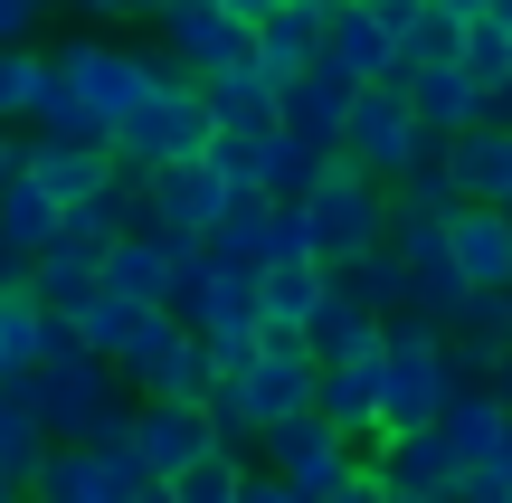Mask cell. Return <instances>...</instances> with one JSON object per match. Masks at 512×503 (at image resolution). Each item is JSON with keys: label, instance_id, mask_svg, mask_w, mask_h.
Masks as SVG:
<instances>
[{"label": "cell", "instance_id": "obj_46", "mask_svg": "<svg viewBox=\"0 0 512 503\" xmlns=\"http://www.w3.org/2000/svg\"><path fill=\"white\" fill-rule=\"evenodd\" d=\"M0 503H19V485H10V475H0Z\"/></svg>", "mask_w": 512, "mask_h": 503}, {"label": "cell", "instance_id": "obj_41", "mask_svg": "<svg viewBox=\"0 0 512 503\" xmlns=\"http://www.w3.org/2000/svg\"><path fill=\"white\" fill-rule=\"evenodd\" d=\"M95 19H114V29H124V19H152V0H95Z\"/></svg>", "mask_w": 512, "mask_h": 503}, {"label": "cell", "instance_id": "obj_48", "mask_svg": "<svg viewBox=\"0 0 512 503\" xmlns=\"http://www.w3.org/2000/svg\"><path fill=\"white\" fill-rule=\"evenodd\" d=\"M494 209H503V219H512V190H503V200H494Z\"/></svg>", "mask_w": 512, "mask_h": 503}, {"label": "cell", "instance_id": "obj_31", "mask_svg": "<svg viewBox=\"0 0 512 503\" xmlns=\"http://www.w3.org/2000/svg\"><path fill=\"white\" fill-rule=\"evenodd\" d=\"M238 466H247V456H228V447H200L181 475H162V494H171V503H228V494H238Z\"/></svg>", "mask_w": 512, "mask_h": 503}, {"label": "cell", "instance_id": "obj_18", "mask_svg": "<svg viewBox=\"0 0 512 503\" xmlns=\"http://www.w3.org/2000/svg\"><path fill=\"white\" fill-rule=\"evenodd\" d=\"M190 86H200L209 124H228V133H266V124H275V76L256 67V57H228V67L190 76Z\"/></svg>", "mask_w": 512, "mask_h": 503}, {"label": "cell", "instance_id": "obj_4", "mask_svg": "<svg viewBox=\"0 0 512 503\" xmlns=\"http://www.w3.org/2000/svg\"><path fill=\"white\" fill-rule=\"evenodd\" d=\"M48 67H57V86H67L105 133H114V114H124L152 76H181L162 48H133V38H67V48H48Z\"/></svg>", "mask_w": 512, "mask_h": 503}, {"label": "cell", "instance_id": "obj_33", "mask_svg": "<svg viewBox=\"0 0 512 503\" xmlns=\"http://www.w3.org/2000/svg\"><path fill=\"white\" fill-rule=\"evenodd\" d=\"M275 133V124H266ZM266 133H228V124H209V143H200V162H209V181L219 190H256V143Z\"/></svg>", "mask_w": 512, "mask_h": 503}, {"label": "cell", "instance_id": "obj_44", "mask_svg": "<svg viewBox=\"0 0 512 503\" xmlns=\"http://www.w3.org/2000/svg\"><path fill=\"white\" fill-rule=\"evenodd\" d=\"M10 133H19V124H0V181H10V162H19V143H10Z\"/></svg>", "mask_w": 512, "mask_h": 503}, {"label": "cell", "instance_id": "obj_1", "mask_svg": "<svg viewBox=\"0 0 512 503\" xmlns=\"http://www.w3.org/2000/svg\"><path fill=\"white\" fill-rule=\"evenodd\" d=\"M294 219H304V247H313V266H332V257H361V247H380V228H389V181H370V171H351L342 152H332V162L304 181Z\"/></svg>", "mask_w": 512, "mask_h": 503}, {"label": "cell", "instance_id": "obj_37", "mask_svg": "<svg viewBox=\"0 0 512 503\" xmlns=\"http://www.w3.org/2000/svg\"><path fill=\"white\" fill-rule=\"evenodd\" d=\"M465 475H475V485H494V494H512V418H503V437H494V447H484Z\"/></svg>", "mask_w": 512, "mask_h": 503}, {"label": "cell", "instance_id": "obj_3", "mask_svg": "<svg viewBox=\"0 0 512 503\" xmlns=\"http://www.w3.org/2000/svg\"><path fill=\"white\" fill-rule=\"evenodd\" d=\"M10 390H19V409H29L48 437H95L105 418H124V380H114V361H95V352L29 361Z\"/></svg>", "mask_w": 512, "mask_h": 503}, {"label": "cell", "instance_id": "obj_49", "mask_svg": "<svg viewBox=\"0 0 512 503\" xmlns=\"http://www.w3.org/2000/svg\"><path fill=\"white\" fill-rule=\"evenodd\" d=\"M152 10H171V0H152Z\"/></svg>", "mask_w": 512, "mask_h": 503}, {"label": "cell", "instance_id": "obj_50", "mask_svg": "<svg viewBox=\"0 0 512 503\" xmlns=\"http://www.w3.org/2000/svg\"><path fill=\"white\" fill-rule=\"evenodd\" d=\"M503 304H512V285H503Z\"/></svg>", "mask_w": 512, "mask_h": 503}, {"label": "cell", "instance_id": "obj_25", "mask_svg": "<svg viewBox=\"0 0 512 503\" xmlns=\"http://www.w3.org/2000/svg\"><path fill=\"white\" fill-rule=\"evenodd\" d=\"M323 162H332V152L294 143V133H266V143H256V200H304V181Z\"/></svg>", "mask_w": 512, "mask_h": 503}, {"label": "cell", "instance_id": "obj_7", "mask_svg": "<svg viewBox=\"0 0 512 503\" xmlns=\"http://www.w3.org/2000/svg\"><path fill=\"white\" fill-rule=\"evenodd\" d=\"M114 380L143 390V399H200V390H209V352H200V333H190L181 314H152L143 342L114 361Z\"/></svg>", "mask_w": 512, "mask_h": 503}, {"label": "cell", "instance_id": "obj_22", "mask_svg": "<svg viewBox=\"0 0 512 503\" xmlns=\"http://www.w3.org/2000/svg\"><path fill=\"white\" fill-rule=\"evenodd\" d=\"M313 48H323V10H266L247 29V57L266 76H294V67H313Z\"/></svg>", "mask_w": 512, "mask_h": 503}, {"label": "cell", "instance_id": "obj_11", "mask_svg": "<svg viewBox=\"0 0 512 503\" xmlns=\"http://www.w3.org/2000/svg\"><path fill=\"white\" fill-rule=\"evenodd\" d=\"M238 399L256 409V428L313 409V352L294 333H256V352H247V371H238Z\"/></svg>", "mask_w": 512, "mask_h": 503}, {"label": "cell", "instance_id": "obj_14", "mask_svg": "<svg viewBox=\"0 0 512 503\" xmlns=\"http://www.w3.org/2000/svg\"><path fill=\"white\" fill-rule=\"evenodd\" d=\"M446 181H456V200H503L512 190V124L503 114H475L465 133H446Z\"/></svg>", "mask_w": 512, "mask_h": 503}, {"label": "cell", "instance_id": "obj_13", "mask_svg": "<svg viewBox=\"0 0 512 503\" xmlns=\"http://www.w3.org/2000/svg\"><path fill=\"white\" fill-rule=\"evenodd\" d=\"M313 409L332 418L342 447H370L380 437V352L370 361H313Z\"/></svg>", "mask_w": 512, "mask_h": 503}, {"label": "cell", "instance_id": "obj_45", "mask_svg": "<svg viewBox=\"0 0 512 503\" xmlns=\"http://www.w3.org/2000/svg\"><path fill=\"white\" fill-rule=\"evenodd\" d=\"M484 19H494V29L512 38V0H484Z\"/></svg>", "mask_w": 512, "mask_h": 503}, {"label": "cell", "instance_id": "obj_10", "mask_svg": "<svg viewBox=\"0 0 512 503\" xmlns=\"http://www.w3.org/2000/svg\"><path fill=\"white\" fill-rule=\"evenodd\" d=\"M323 57L332 76H351V86H370V76H399V38H389V19L370 10V0H323Z\"/></svg>", "mask_w": 512, "mask_h": 503}, {"label": "cell", "instance_id": "obj_20", "mask_svg": "<svg viewBox=\"0 0 512 503\" xmlns=\"http://www.w3.org/2000/svg\"><path fill=\"white\" fill-rule=\"evenodd\" d=\"M162 314V304H133V295H114V285H95L86 304L67 314V333H76V352H95V361H124L133 342H143V323Z\"/></svg>", "mask_w": 512, "mask_h": 503}, {"label": "cell", "instance_id": "obj_30", "mask_svg": "<svg viewBox=\"0 0 512 503\" xmlns=\"http://www.w3.org/2000/svg\"><path fill=\"white\" fill-rule=\"evenodd\" d=\"M456 67L475 76L484 95H494L503 76H512V38H503V29H494V19H484V10H465V29H456Z\"/></svg>", "mask_w": 512, "mask_h": 503}, {"label": "cell", "instance_id": "obj_47", "mask_svg": "<svg viewBox=\"0 0 512 503\" xmlns=\"http://www.w3.org/2000/svg\"><path fill=\"white\" fill-rule=\"evenodd\" d=\"M380 503H427V494H380Z\"/></svg>", "mask_w": 512, "mask_h": 503}, {"label": "cell", "instance_id": "obj_38", "mask_svg": "<svg viewBox=\"0 0 512 503\" xmlns=\"http://www.w3.org/2000/svg\"><path fill=\"white\" fill-rule=\"evenodd\" d=\"M38 29V0H0V38H29Z\"/></svg>", "mask_w": 512, "mask_h": 503}, {"label": "cell", "instance_id": "obj_9", "mask_svg": "<svg viewBox=\"0 0 512 503\" xmlns=\"http://www.w3.org/2000/svg\"><path fill=\"white\" fill-rule=\"evenodd\" d=\"M124 447H133V466H143V475H181L190 456L209 447L200 399H133V409H124Z\"/></svg>", "mask_w": 512, "mask_h": 503}, {"label": "cell", "instance_id": "obj_26", "mask_svg": "<svg viewBox=\"0 0 512 503\" xmlns=\"http://www.w3.org/2000/svg\"><path fill=\"white\" fill-rule=\"evenodd\" d=\"M57 219H67V209H57L48 190H38L29 171L10 162V181H0V238H10V247H29V257H38V238H48Z\"/></svg>", "mask_w": 512, "mask_h": 503}, {"label": "cell", "instance_id": "obj_32", "mask_svg": "<svg viewBox=\"0 0 512 503\" xmlns=\"http://www.w3.org/2000/svg\"><path fill=\"white\" fill-rule=\"evenodd\" d=\"M200 418H209V447H228V456L256 447V409L238 399V380H209V390H200Z\"/></svg>", "mask_w": 512, "mask_h": 503}, {"label": "cell", "instance_id": "obj_34", "mask_svg": "<svg viewBox=\"0 0 512 503\" xmlns=\"http://www.w3.org/2000/svg\"><path fill=\"white\" fill-rule=\"evenodd\" d=\"M256 266H313V247H304V219H294V200H266V219H256Z\"/></svg>", "mask_w": 512, "mask_h": 503}, {"label": "cell", "instance_id": "obj_40", "mask_svg": "<svg viewBox=\"0 0 512 503\" xmlns=\"http://www.w3.org/2000/svg\"><path fill=\"white\" fill-rule=\"evenodd\" d=\"M0 285H29V247H10V238H0Z\"/></svg>", "mask_w": 512, "mask_h": 503}, {"label": "cell", "instance_id": "obj_16", "mask_svg": "<svg viewBox=\"0 0 512 503\" xmlns=\"http://www.w3.org/2000/svg\"><path fill=\"white\" fill-rule=\"evenodd\" d=\"M181 257H190V247L152 238V228H114L95 276H105L114 295H133V304H171V276H181Z\"/></svg>", "mask_w": 512, "mask_h": 503}, {"label": "cell", "instance_id": "obj_29", "mask_svg": "<svg viewBox=\"0 0 512 503\" xmlns=\"http://www.w3.org/2000/svg\"><path fill=\"white\" fill-rule=\"evenodd\" d=\"M456 29H465V19L446 10V0H418V10L399 19V67H437V57H456Z\"/></svg>", "mask_w": 512, "mask_h": 503}, {"label": "cell", "instance_id": "obj_6", "mask_svg": "<svg viewBox=\"0 0 512 503\" xmlns=\"http://www.w3.org/2000/svg\"><path fill=\"white\" fill-rule=\"evenodd\" d=\"M219 209H228V190L209 181L200 152H190V162L133 171V228H152V238H171V247H200L209 228H219Z\"/></svg>", "mask_w": 512, "mask_h": 503}, {"label": "cell", "instance_id": "obj_5", "mask_svg": "<svg viewBox=\"0 0 512 503\" xmlns=\"http://www.w3.org/2000/svg\"><path fill=\"white\" fill-rule=\"evenodd\" d=\"M418 143H437V133H418V114H408L399 76H370V86H351V105H342V133H332V152H342L351 171L389 181V171H399Z\"/></svg>", "mask_w": 512, "mask_h": 503}, {"label": "cell", "instance_id": "obj_12", "mask_svg": "<svg viewBox=\"0 0 512 503\" xmlns=\"http://www.w3.org/2000/svg\"><path fill=\"white\" fill-rule=\"evenodd\" d=\"M162 19V57L181 76H209V67H228V57H247V19H228L219 0H171V10H152Z\"/></svg>", "mask_w": 512, "mask_h": 503}, {"label": "cell", "instance_id": "obj_43", "mask_svg": "<svg viewBox=\"0 0 512 503\" xmlns=\"http://www.w3.org/2000/svg\"><path fill=\"white\" fill-rule=\"evenodd\" d=\"M219 10H228V19H247V29H256V19H266L275 0H219Z\"/></svg>", "mask_w": 512, "mask_h": 503}, {"label": "cell", "instance_id": "obj_36", "mask_svg": "<svg viewBox=\"0 0 512 503\" xmlns=\"http://www.w3.org/2000/svg\"><path fill=\"white\" fill-rule=\"evenodd\" d=\"M228 503H313L304 485H285V475H266V466H238V494Z\"/></svg>", "mask_w": 512, "mask_h": 503}, {"label": "cell", "instance_id": "obj_2", "mask_svg": "<svg viewBox=\"0 0 512 503\" xmlns=\"http://www.w3.org/2000/svg\"><path fill=\"white\" fill-rule=\"evenodd\" d=\"M200 143H209V105H200V86H190V76H152V86L133 95L124 114H114V133H105L114 171L190 162V152H200Z\"/></svg>", "mask_w": 512, "mask_h": 503}, {"label": "cell", "instance_id": "obj_23", "mask_svg": "<svg viewBox=\"0 0 512 503\" xmlns=\"http://www.w3.org/2000/svg\"><path fill=\"white\" fill-rule=\"evenodd\" d=\"M323 295V266H256V333H294Z\"/></svg>", "mask_w": 512, "mask_h": 503}, {"label": "cell", "instance_id": "obj_42", "mask_svg": "<svg viewBox=\"0 0 512 503\" xmlns=\"http://www.w3.org/2000/svg\"><path fill=\"white\" fill-rule=\"evenodd\" d=\"M446 503H512V494H494V485H475V475H456V494Z\"/></svg>", "mask_w": 512, "mask_h": 503}, {"label": "cell", "instance_id": "obj_17", "mask_svg": "<svg viewBox=\"0 0 512 503\" xmlns=\"http://www.w3.org/2000/svg\"><path fill=\"white\" fill-rule=\"evenodd\" d=\"M399 95H408V114H418V133H465L484 114V86L456 67V57H437V67H399Z\"/></svg>", "mask_w": 512, "mask_h": 503}, {"label": "cell", "instance_id": "obj_35", "mask_svg": "<svg viewBox=\"0 0 512 503\" xmlns=\"http://www.w3.org/2000/svg\"><path fill=\"white\" fill-rule=\"evenodd\" d=\"M380 494H389V485H380V475H370V456H351V466L332 475V485L313 494V503H380Z\"/></svg>", "mask_w": 512, "mask_h": 503}, {"label": "cell", "instance_id": "obj_21", "mask_svg": "<svg viewBox=\"0 0 512 503\" xmlns=\"http://www.w3.org/2000/svg\"><path fill=\"white\" fill-rule=\"evenodd\" d=\"M323 276H332V295H351L361 314H408V266L389 257V247H361V257H332Z\"/></svg>", "mask_w": 512, "mask_h": 503}, {"label": "cell", "instance_id": "obj_27", "mask_svg": "<svg viewBox=\"0 0 512 503\" xmlns=\"http://www.w3.org/2000/svg\"><path fill=\"white\" fill-rule=\"evenodd\" d=\"M38 456H48V428H38V418L19 409V390H10V380H0V475H10V485L29 494Z\"/></svg>", "mask_w": 512, "mask_h": 503}, {"label": "cell", "instance_id": "obj_8", "mask_svg": "<svg viewBox=\"0 0 512 503\" xmlns=\"http://www.w3.org/2000/svg\"><path fill=\"white\" fill-rule=\"evenodd\" d=\"M256 447H266V475H285V485H304V494H323L332 475L361 456V447H342V437H332V418H323V409L266 418V428H256Z\"/></svg>", "mask_w": 512, "mask_h": 503}, {"label": "cell", "instance_id": "obj_19", "mask_svg": "<svg viewBox=\"0 0 512 503\" xmlns=\"http://www.w3.org/2000/svg\"><path fill=\"white\" fill-rule=\"evenodd\" d=\"M294 342H304L313 361H370L380 352V314H361L351 295H332V276H323V295H313V314L294 323Z\"/></svg>", "mask_w": 512, "mask_h": 503}, {"label": "cell", "instance_id": "obj_28", "mask_svg": "<svg viewBox=\"0 0 512 503\" xmlns=\"http://www.w3.org/2000/svg\"><path fill=\"white\" fill-rule=\"evenodd\" d=\"M38 76H48V48L38 38H0V124H29Z\"/></svg>", "mask_w": 512, "mask_h": 503}, {"label": "cell", "instance_id": "obj_15", "mask_svg": "<svg viewBox=\"0 0 512 503\" xmlns=\"http://www.w3.org/2000/svg\"><path fill=\"white\" fill-rule=\"evenodd\" d=\"M446 257L465 285H512V219L494 200H456L446 209Z\"/></svg>", "mask_w": 512, "mask_h": 503}, {"label": "cell", "instance_id": "obj_24", "mask_svg": "<svg viewBox=\"0 0 512 503\" xmlns=\"http://www.w3.org/2000/svg\"><path fill=\"white\" fill-rule=\"evenodd\" d=\"M437 428L456 437V456L475 466V456H484V447L503 437V399L484 390V380H456V390H446V409H437Z\"/></svg>", "mask_w": 512, "mask_h": 503}, {"label": "cell", "instance_id": "obj_39", "mask_svg": "<svg viewBox=\"0 0 512 503\" xmlns=\"http://www.w3.org/2000/svg\"><path fill=\"white\" fill-rule=\"evenodd\" d=\"M484 390H494V399H503V418H512V342L494 352V371H484Z\"/></svg>", "mask_w": 512, "mask_h": 503}]
</instances>
